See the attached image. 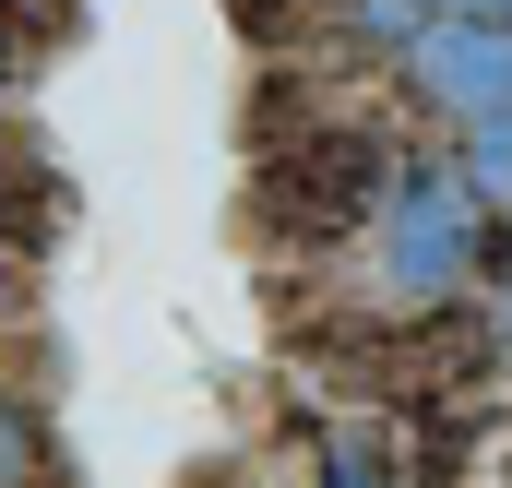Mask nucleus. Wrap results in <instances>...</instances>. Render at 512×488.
I'll use <instances>...</instances> for the list:
<instances>
[{
	"mask_svg": "<svg viewBox=\"0 0 512 488\" xmlns=\"http://www.w3.org/2000/svg\"><path fill=\"white\" fill-rule=\"evenodd\" d=\"M393 179H405L393 131L310 120V131H274V155H262V215H274V239H358V227H382Z\"/></svg>",
	"mask_w": 512,
	"mask_h": 488,
	"instance_id": "nucleus-1",
	"label": "nucleus"
},
{
	"mask_svg": "<svg viewBox=\"0 0 512 488\" xmlns=\"http://www.w3.org/2000/svg\"><path fill=\"white\" fill-rule=\"evenodd\" d=\"M489 215H501V203H489L465 167H417V155H405L382 227H370V239H382V286L405 298V310L465 298V286H477V262L501 250V239H489Z\"/></svg>",
	"mask_w": 512,
	"mask_h": 488,
	"instance_id": "nucleus-2",
	"label": "nucleus"
},
{
	"mask_svg": "<svg viewBox=\"0 0 512 488\" xmlns=\"http://www.w3.org/2000/svg\"><path fill=\"white\" fill-rule=\"evenodd\" d=\"M405 96L441 108V120H501L512 108V12H489V0L429 12L417 48H405Z\"/></svg>",
	"mask_w": 512,
	"mask_h": 488,
	"instance_id": "nucleus-3",
	"label": "nucleus"
},
{
	"mask_svg": "<svg viewBox=\"0 0 512 488\" xmlns=\"http://www.w3.org/2000/svg\"><path fill=\"white\" fill-rule=\"evenodd\" d=\"M60 48H72V0H0V96L36 84Z\"/></svg>",
	"mask_w": 512,
	"mask_h": 488,
	"instance_id": "nucleus-4",
	"label": "nucleus"
},
{
	"mask_svg": "<svg viewBox=\"0 0 512 488\" xmlns=\"http://www.w3.org/2000/svg\"><path fill=\"white\" fill-rule=\"evenodd\" d=\"M310 488H405V453H393L382 429H334L310 453Z\"/></svg>",
	"mask_w": 512,
	"mask_h": 488,
	"instance_id": "nucleus-5",
	"label": "nucleus"
},
{
	"mask_svg": "<svg viewBox=\"0 0 512 488\" xmlns=\"http://www.w3.org/2000/svg\"><path fill=\"white\" fill-rule=\"evenodd\" d=\"M0 488H48V417L0 393Z\"/></svg>",
	"mask_w": 512,
	"mask_h": 488,
	"instance_id": "nucleus-6",
	"label": "nucleus"
},
{
	"mask_svg": "<svg viewBox=\"0 0 512 488\" xmlns=\"http://www.w3.org/2000/svg\"><path fill=\"white\" fill-rule=\"evenodd\" d=\"M465 179L512 215V108H501V120H465Z\"/></svg>",
	"mask_w": 512,
	"mask_h": 488,
	"instance_id": "nucleus-7",
	"label": "nucleus"
},
{
	"mask_svg": "<svg viewBox=\"0 0 512 488\" xmlns=\"http://www.w3.org/2000/svg\"><path fill=\"white\" fill-rule=\"evenodd\" d=\"M24 179H48V143H36V131H12V120H0V191H24Z\"/></svg>",
	"mask_w": 512,
	"mask_h": 488,
	"instance_id": "nucleus-8",
	"label": "nucleus"
},
{
	"mask_svg": "<svg viewBox=\"0 0 512 488\" xmlns=\"http://www.w3.org/2000/svg\"><path fill=\"white\" fill-rule=\"evenodd\" d=\"M489 262H501V298H512V227H501V250H489Z\"/></svg>",
	"mask_w": 512,
	"mask_h": 488,
	"instance_id": "nucleus-9",
	"label": "nucleus"
},
{
	"mask_svg": "<svg viewBox=\"0 0 512 488\" xmlns=\"http://www.w3.org/2000/svg\"><path fill=\"white\" fill-rule=\"evenodd\" d=\"M489 12H512V0H489Z\"/></svg>",
	"mask_w": 512,
	"mask_h": 488,
	"instance_id": "nucleus-10",
	"label": "nucleus"
}]
</instances>
